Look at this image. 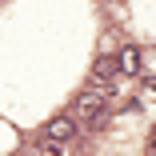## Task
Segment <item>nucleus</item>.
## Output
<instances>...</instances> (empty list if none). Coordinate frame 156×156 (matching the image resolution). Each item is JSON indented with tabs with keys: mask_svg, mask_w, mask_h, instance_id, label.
Returning a JSON list of instances; mask_svg holds the SVG:
<instances>
[{
	"mask_svg": "<svg viewBox=\"0 0 156 156\" xmlns=\"http://www.w3.org/2000/svg\"><path fill=\"white\" fill-rule=\"evenodd\" d=\"M104 112H108V104H104V92H80L76 96V116H80V124H88V128H100L104 124Z\"/></svg>",
	"mask_w": 156,
	"mask_h": 156,
	"instance_id": "f257e3e1",
	"label": "nucleus"
},
{
	"mask_svg": "<svg viewBox=\"0 0 156 156\" xmlns=\"http://www.w3.org/2000/svg\"><path fill=\"white\" fill-rule=\"evenodd\" d=\"M76 136V120L72 116H56V120H48V128H44V140H52V144H68Z\"/></svg>",
	"mask_w": 156,
	"mask_h": 156,
	"instance_id": "f03ea898",
	"label": "nucleus"
},
{
	"mask_svg": "<svg viewBox=\"0 0 156 156\" xmlns=\"http://www.w3.org/2000/svg\"><path fill=\"white\" fill-rule=\"evenodd\" d=\"M116 68H120V72H128V76L140 72V52H136V48H124L120 60H116Z\"/></svg>",
	"mask_w": 156,
	"mask_h": 156,
	"instance_id": "7ed1b4c3",
	"label": "nucleus"
},
{
	"mask_svg": "<svg viewBox=\"0 0 156 156\" xmlns=\"http://www.w3.org/2000/svg\"><path fill=\"white\" fill-rule=\"evenodd\" d=\"M108 76H116V60L112 56H100L96 64H92V80H108Z\"/></svg>",
	"mask_w": 156,
	"mask_h": 156,
	"instance_id": "20e7f679",
	"label": "nucleus"
},
{
	"mask_svg": "<svg viewBox=\"0 0 156 156\" xmlns=\"http://www.w3.org/2000/svg\"><path fill=\"white\" fill-rule=\"evenodd\" d=\"M40 156H72V148H68V144H52V140H44Z\"/></svg>",
	"mask_w": 156,
	"mask_h": 156,
	"instance_id": "39448f33",
	"label": "nucleus"
},
{
	"mask_svg": "<svg viewBox=\"0 0 156 156\" xmlns=\"http://www.w3.org/2000/svg\"><path fill=\"white\" fill-rule=\"evenodd\" d=\"M144 156H156V124H152V132H148V140H144Z\"/></svg>",
	"mask_w": 156,
	"mask_h": 156,
	"instance_id": "423d86ee",
	"label": "nucleus"
},
{
	"mask_svg": "<svg viewBox=\"0 0 156 156\" xmlns=\"http://www.w3.org/2000/svg\"><path fill=\"white\" fill-rule=\"evenodd\" d=\"M148 92H152V96H156V76H152V80H148Z\"/></svg>",
	"mask_w": 156,
	"mask_h": 156,
	"instance_id": "0eeeda50",
	"label": "nucleus"
}]
</instances>
